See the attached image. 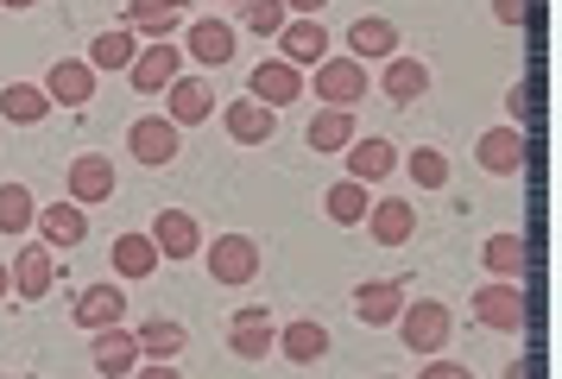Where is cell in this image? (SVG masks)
<instances>
[{"mask_svg":"<svg viewBox=\"0 0 562 379\" xmlns=\"http://www.w3.org/2000/svg\"><path fill=\"white\" fill-rule=\"evenodd\" d=\"M108 259H114V272L133 278V285L158 272V247H153V234H121V241L108 247Z\"/></svg>","mask_w":562,"mask_h":379,"instance_id":"cell-29","label":"cell"},{"mask_svg":"<svg viewBox=\"0 0 562 379\" xmlns=\"http://www.w3.org/2000/svg\"><path fill=\"white\" fill-rule=\"evenodd\" d=\"M304 140L316 152H348L360 140L355 133V108H316V121L304 126Z\"/></svg>","mask_w":562,"mask_h":379,"instance_id":"cell-28","label":"cell"},{"mask_svg":"<svg viewBox=\"0 0 562 379\" xmlns=\"http://www.w3.org/2000/svg\"><path fill=\"white\" fill-rule=\"evenodd\" d=\"M0 7H38V0H0Z\"/></svg>","mask_w":562,"mask_h":379,"instance_id":"cell-45","label":"cell"},{"mask_svg":"<svg viewBox=\"0 0 562 379\" xmlns=\"http://www.w3.org/2000/svg\"><path fill=\"white\" fill-rule=\"evenodd\" d=\"M222 7H240V0H222Z\"/></svg>","mask_w":562,"mask_h":379,"instance_id":"cell-47","label":"cell"},{"mask_svg":"<svg viewBox=\"0 0 562 379\" xmlns=\"http://www.w3.org/2000/svg\"><path fill=\"white\" fill-rule=\"evenodd\" d=\"M380 89H385V101L411 108V101H417L424 89H430V64H424V57H385Z\"/></svg>","mask_w":562,"mask_h":379,"instance_id":"cell-24","label":"cell"},{"mask_svg":"<svg viewBox=\"0 0 562 379\" xmlns=\"http://www.w3.org/2000/svg\"><path fill=\"white\" fill-rule=\"evenodd\" d=\"M392 171H398V146H392V140H355V146H348V177H355V183L373 190V183H385Z\"/></svg>","mask_w":562,"mask_h":379,"instance_id":"cell-23","label":"cell"},{"mask_svg":"<svg viewBox=\"0 0 562 379\" xmlns=\"http://www.w3.org/2000/svg\"><path fill=\"white\" fill-rule=\"evenodd\" d=\"M304 89L323 101V108H360V101L373 96V82H367V64H355V57H323V64H316V76H310Z\"/></svg>","mask_w":562,"mask_h":379,"instance_id":"cell-2","label":"cell"},{"mask_svg":"<svg viewBox=\"0 0 562 379\" xmlns=\"http://www.w3.org/2000/svg\"><path fill=\"white\" fill-rule=\"evenodd\" d=\"M0 298H13V278H7V266H0Z\"/></svg>","mask_w":562,"mask_h":379,"instance_id":"cell-43","label":"cell"},{"mask_svg":"<svg viewBox=\"0 0 562 379\" xmlns=\"http://www.w3.org/2000/svg\"><path fill=\"white\" fill-rule=\"evenodd\" d=\"M474 323L499 328V335H525V323H531V303H525V291H518V278H493V285H481V291H474Z\"/></svg>","mask_w":562,"mask_h":379,"instance_id":"cell-3","label":"cell"},{"mask_svg":"<svg viewBox=\"0 0 562 379\" xmlns=\"http://www.w3.org/2000/svg\"><path fill=\"white\" fill-rule=\"evenodd\" d=\"M228 348L240 354V360H266V354L279 348V328H272V316H266L259 303L234 310V323H228Z\"/></svg>","mask_w":562,"mask_h":379,"instance_id":"cell-14","label":"cell"},{"mask_svg":"<svg viewBox=\"0 0 562 379\" xmlns=\"http://www.w3.org/2000/svg\"><path fill=\"white\" fill-rule=\"evenodd\" d=\"M183 20L178 0H127V32L133 38H171Z\"/></svg>","mask_w":562,"mask_h":379,"instance_id":"cell-27","label":"cell"},{"mask_svg":"<svg viewBox=\"0 0 562 379\" xmlns=\"http://www.w3.org/2000/svg\"><path fill=\"white\" fill-rule=\"evenodd\" d=\"M525 259H531L525 234H493V241H486V272L493 278H518L525 272Z\"/></svg>","mask_w":562,"mask_h":379,"instance_id":"cell-35","label":"cell"},{"mask_svg":"<svg viewBox=\"0 0 562 379\" xmlns=\"http://www.w3.org/2000/svg\"><path fill=\"white\" fill-rule=\"evenodd\" d=\"M398 342H405L411 354H424V360H430V354H442L449 348V335H456V310H449V303H436V298H417L411 303L405 298V310H398Z\"/></svg>","mask_w":562,"mask_h":379,"instance_id":"cell-1","label":"cell"},{"mask_svg":"<svg viewBox=\"0 0 562 379\" xmlns=\"http://www.w3.org/2000/svg\"><path fill=\"white\" fill-rule=\"evenodd\" d=\"M279 57L284 64H297V70H316V64H323V57H329V32H323V25L316 20H284V32H279Z\"/></svg>","mask_w":562,"mask_h":379,"instance_id":"cell-22","label":"cell"},{"mask_svg":"<svg viewBox=\"0 0 562 379\" xmlns=\"http://www.w3.org/2000/svg\"><path fill=\"white\" fill-rule=\"evenodd\" d=\"M380 379H398V374H380Z\"/></svg>","mask_w":562,"mask_h":379,"instance_id":"cell-48","label":"cell"},{"mask_svg":"<svg viewBox=\"0 0 562 379\" xmlns=\"http://www.w3.org/2000/svg\"><path fill=\"white\" fill-rule=\"evenodd\" d=\"M133 342H139V360H178L183 354V323H171V316H153V323L133 328Z\"/></svg>","mask_w":562,"mask_h":379,"instance_id":"cell-31","label":"cell"},{"mask_svg":"<svg viewBox=\"0 0 562 379\" xmlns=\"http://www.w3.org/2000/svg\"><path fill=\"white\" fill-rule=\"evenodd\" d=\"M89 354H95V374L102 379H127L133 367H139V342H133V328H121V323L95 328Z\"/></svg>","mask_w":562,"mask_h":379,"instance_id":"cell-17","label":"cell"},{"mask_svg":"<svg viewBox=\"0 0 562 379\" xmlns=\"http://www.w3.org/2000/svg\"><path fill=\"white\" fill-rule=\"evenodd\" d=\"M178 76H183V70H178V45H171V38H153V45H146V51L127 64V82L139 89V96H165Z\"/></svg>","mask_w":562,"mask_h":379,"instance_id":"cell-10","label":"cell"},{"mask_svg":"<svg viewBox=\"0 0 562 379\" xmlns=\"http://www.w3.org/2000/svg\"><path fill=\"white\" fill-rule=\"evenodd\" d=\"M32 222H38V202H32V190H26V183H0V234L26 241Z\"/></svg>","mask_w":562,"mask_h":379,"instance_id":"cell-34","label":"cell"},{"mask_svg":"<svg viewBox=\"0 0 562 379\" xmlns=\"http://www.w3.org/2000/svg\"><path fill=\"white\" fill-rule=\"evenodd\" d=\"M0 379H32V374H0Z\"/></svg>","mask_w":562,"mask_h":379,"instance_id":"cell-46","label":"cell"},{"mask_svg":"<svg viewBox=\"0 0 562 379\" xmlns=\"http://www.w3.org/2000/svg\"><path fill=\"white\" fill-rule=\"evenodd\" d=\"M121 316H127V291L121 285H89L77 298V328H89V335L108 323H121Z\"/></svg>","mask_w":562,"mask_h":379,"instance_id":"cell-25","label":"cell"},{"mask_svg":"<svg viewBox=\"0 0 562 379\" xmlns=\"http://www.w3.org/2000/svg\"><path fill=\"white\" fill-rule=\"evenodd\" d=\"M234 51H240V38H234V25L222 20V13L190 20V32H183V57H196L203 70H215V64H234Z\"/></svg>","mask_w":562,"mask_h":379,"instance_id":"cell-9","label":"cell"},{"mask_svg":"<svg viewBox=\"0 0 562 379\" xmlns=\"http://www.w3.org/2000/svg\"><path fill=\"white\" fill-rule=\"evenodd\" d=\"M0 114L20 126H38L52 114V96H45V82H13V89H0Z\"/></svg>","mask_w":562,"mask_h":379,"instance_id":"cell-32","label":"cell"},{"mask_svg":"<svg viewBox=\"0 0 562 379\" xmlns=\"http://www.w3.org/2000/svg\"><path fill=\"white\" fill-rule=\"evenodd\" d=\"M506 379H525V360H512V367H506Z\"/></svg>","mask_w":562,"mask_h":379,"instance_id":"cell-44","label":"cell"},{"mask_svg":"<svg viewBox=\"0 0 562 379\" xmlns=\"http://www.w3.org/2000/svg\"><path fill=\"white\" fill-rule=\"evenodd\" d=\"M178 133H183V126H171L165 114H139V121L127 126V152L139 158V165H153V171H158V165H171V158L183 152Z\"/></svg>","mask_w":562,"mask_h":379,"instance_id":"cell-8","label":"cell"},{"mask_svg":"<svg viewBox=\"0 0 562 379\" xmlns=\"http://www.w3.org/2000/svg\"><path fill=\"white\" fill-rule=\"evenodd\" d=\"M247 96L266 101L272 114H284L291 101L304 96V70H297V64H284V57H266V64H254V76H247Z\"/></svg>","mask_w":562,"mask_h":379,"instance_id":"cell-7","label":"cell"},{"mask_svg":"<svg viewBox=\"0 0 562 379\" xmlns=\"http://www.w3.org/2000/svg\"><path fill=\"white\" fill-rule=\"evenodd\" d=\"M153 247H158V259H196V253H203V227H196V215H190V209H158Z\"/></svg>","mask_w":562,"mask_h":379,"instance_id":"cell-12","label":"cell"},{"mask_svg":"<svg viewBox=\"0 0 562 379\" xmlns=\"http://www.w3.org/2000/svg\"><path fill=\"white\" fill-rule=\"evenodd\" d=\"M493 20L499 25H525V0H493Z\"/></svg>","mask_w":562,"mask_h":379,"instance_id":"cell-41","label":"cell"},{"mask_svg":"<svg viewBox=\"0 0 562 379\" xmlns=\"http://www.w3.org/2000/svg\"><path fill=\"white\" fill-rule=\"evenodd\" d=\"M474 158H481V171L493 177H518L525 171V158H531V140H525V126H486L481 140H474Z\"/></svg>","mask_w":562,"mask_h":379,"instance_id":"cell-5","label":"cell"},{"mask_svg":"<svg viewBox=\"0 0 562 379\" xmlns=\"http://www.w3.org/2000/svg\"><path fill=\"white\" fill-rule=\"evenodd\" d=\"M279 354L284 360H297V367H316V360L329 354V328L310 323V316H297V323L279 328Z\"/></svg>","mask_w":562,"mask_h":379,"instance_id":"cell-26","label":"cell"},{"mask_svg":"<svg viewBox=\"0 0 562 379\" xmlns=\"http://www.w3.org/2000/svg\"><path fill=\"white\" fill-rule=\"evenodd\" d=\"M45 96H52V108H89L95 101V70L82 57H57L45 70Z\"/></svg>","mask_w":562,"mask_h":379,"instance_id":"cell-13","label":"cell"},{"mask_svg":"<svg viewBox=\"0 0 562 379\" xmlns=\"http://www.w3.org/2000/svg\"><path fill=\"white\" fill-rule=\"evenodd\" d=\"M203 259H209V278L215 285H254L259 278V241L254 234H222V241H209L203 247Z\"/></svg>","mask_w":562,"mask_h":379,"instance_id":"cell-4","label":"cell"},{"mask_svg":"<svg viewBox=\"0 0 562 379\" xmlns=\"http://www.w3.org/2000/svg\"><path fill=\"white\" fill-rule=\"evenodd\" d=\"M284 20H291V13H284V0H240V25H247L254 38H279Z\"/></svg>","mask_w":562,"mask_h":379,"instance_id":"cell-37","label":"cell"},{"mask_svg":"<svg viewBox=\"0 0 562 379\" xmlns=\"http://www.w3.org/2000/svg\"><path fill=\"white\" fill-rule=\"evenodd\" d=\"M360 227H367L380 247H405L411 234H417V209H411L405 197H380L373 209H367V222Z\"/></svg>","mask_w":562,"mask_h":379,"instance_id":"cell-19","label":"cell"},{"mask_svg":"<svg viewBox=\"0 0 562 379\" xmlns=\"http://www.w3.org/2000/svg\"><path fill=\"white\" fill-rule=\"evenodd\" d=\"M133 57H139V38H133V32H95V38H89V57H82V64H89L95 76H102V70H127Z\"/></svg>","mask_w":562,"mask_h":379,"instance_id":"cell-33","label":"cell"},{"mask_svg":"<svg viewBox=\"0 0 562 379\" xmlns=\"http://www.w3.org/2000/svg\"><path fill=\"white\" fill-rule=\"evenodd\" d=\"M70 202H82V209H95V202L114 197V158H102V152H82V158H70Z\"/></svg>","mask_w":562,"mask_h":379,"instance_id":"cell-15","label":"cell"},{"mask_svg":"<svg viewBox=\"0 0 562 379\" xmlns=\"http://www.w3.org/2000/svg\"><path fill=\"white\" fill-rule=\"evenodd\" d=\"M323 7H329V0H284V13H291V20H316Z\"/></svg>","mask_w":562,"mask_h":379,"instance_id":"cell-42","label":"cell"},{"mask_svg":"<svg viewBox=\"0 0 562 379\" xmlns=\"http://www.w3.org/2000/svg\"><path fill=\"white\" fill-rule=\"evenodd\" d=\"M398 165L411 171V183H417V190H442V183H449V158H442L436 146H417L411 158H398Z\"/></svg>","mask_w":562,"mask_h":379,"instance_id":"cell-36","label":"cell"},{"mask_svg":"<svg viewBox=\"0 0 562 379\" xmlns=\"http://www.w3.org/2000/svg\"><path fill=\"white\" fill-rule=\"evenodd\" d=\"M133 379H183V374L171 367V360H139V367H133Z\"/></svg>","mask_w":562,"mask_h":379,"instance_id":"cell-40","label":"cell"},{"mask_svg":"<svg viewBox=\"0 0 562 379\" xmlns=\"http://www.w3.org/2000/svg\"><path fill=\"white\" fill-rule=\"evenodd\" d=\"M272 133H279V114H272L266 101H254V96L228 101V140L234 146H266Z\"/></svg>","mask_w":562,"mask_h":379,"instance_id":"cell-21","label":"cell"},{"mask_svg":"<svg viewBox=\"0 0 562 379\" xmlns=\"http://www.w3.org/2000/svg\"><path fill=\"white\" fill-rule=\"evenodd\" d=\"M417 379H474V374H468L461 360H442V354H430V360H424V374H417Z\"/></svg>","mask_w":562,"mask_h":379,"instance_id":"cell-38","label":"cell"},{"mask_svg":"<svg viewBox=\"0 0 562 379\" xmlns=\"http://www.w3.org/2000/svg\"><path fill=\"white\" fill-rule=\"evenodd\" d=\"M323 209H329L335 227H360V222H367V209H373V190H367V183H355V177H341V183H329Z\"/></svg>","mask_w":562,"mask_h":379,"instance_id":"cell-30","label":"cell"},{"mask_svg":"<svg viewBox=\"0 0 562 379\" xmlns=\"http://www.w3.org/2000/svg\"><path fill=\"white\" fill-rule=\"evenodd\" d=\"M398 310H405V278H367V285H355V316L367 328H392Z\"/></svg>","mask_w":562,"mask_h":379,"instance_id":"cell-11","label":"cell"},{"mask_svg":"<svg viewBox=\"0 0 562 379\" xmlns=\"http://www.w3.org/2000/svg\"><path fill=\"white\" fill-rule=\"evenodd\" d=\"M209 114H215V89H209L203 76H178L165 89V121L171 126H203Z\"/></svg>","mask_w":562,"mask_h":379,"instance_id":"cell-16","label":"cell"},{"mask_svg":"<svg viewBox=\"0 0 562 379\" xmlns=\"http://www.w3.org/2000/svg\"><path fill=\"white\" fill-rule=\"evenodd\" d=\"M38 241H45V247H82V241H89V209H82V202H52V209H38Z\"/></svg>","mask_w":562,"mask_h":379,"instance_id":"cell-18","label":"cell"},{"mask_svg":"<svg viewBox=\"0 0 562 379\" xmlns=\"http://www.w3.org/2000/svg\"><path fill=\"white\" fill-rule=\"evenodd\" d=\"M506 114H512V126H525V114H531V89H525V82L506 96Z\"/></svg>","mask_w":562,"mask_h":379,"instance_id":"cell-39","label":"cell"},{"mask_svg":"<svg viewBox=\"0 0 562 379\" xmlns=\"http://www.w3.org/2000/svg\"><path fill=\"white\" fill-rule=\"evenodd\" d=\"M7 278H13V298H26V303L52 298V285H57V259H52V247H45V241H26V247L13 253Z\"/></svg>","mask_w":562,"mask_h":379,"instance_id":"cell-6","label":"cell"},{"mask_svg":"<svg viewBox=\"0 0 562 379\" xmlns=\"http://www.w3.org/2000/svg\"><path fill=\"white\" fill-rule=\"evenodd\" d=\"M348 57L355 64H373V57H398V25L380 20V13H360L348 25Z\"/></svg>","mask_w":562,"mask_h":379,"instance_id":"cell-20","label":"cell"}]
</instances>
